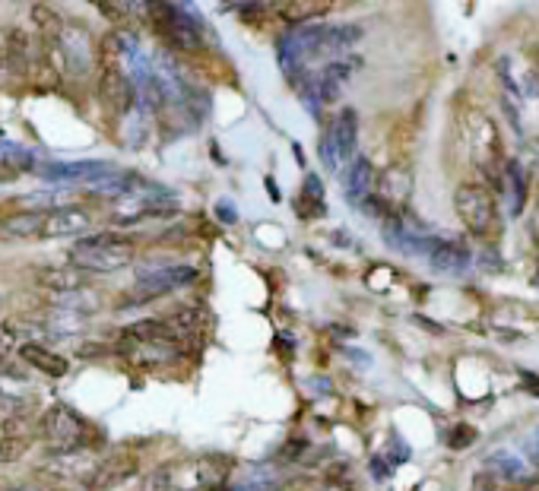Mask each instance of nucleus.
Returning a JSON list of instances; mask_svg holds the SVG:
<instances>
[{
	"mask_svg": "<svg viewBox=\"0 0 539 491\" xmlns=\"http://www.w3.org/2000/svg\"><path fill=\"white\" fill-rule=\"evenodd\" d=\"M536 79H539V70H536Z\"/></svg>",
	"mask_w": 539,
	"mask_h": 491,
	"instance_id": "40",
	"label": "nucleus"
},
{
	"mask_svg": "<svg viewBox=\"0 0 539 491\" xmlns=\"http://www.w3.org/2000/svg\"><path fill=\"white\" fill-rule=\"evenodd\" d=\"M448 440H451V447H454V450H467V447L476 440V431L469 425H457L454 431H451Z\"/></svg>",
	"mask_w": 539,
	"mask_h": 491,
	"instance_id": "31",
	"label": "nucleus"
},
{
	"mask_svg": "<svg viewBox=\"0 0 539 491\" xmlns=\"http://www.w3.org/2000/svg\"><path fill=\"white\" fill-rule=\"evenodd\" d=\"M219 491H232V488H228V485H226V488H219Z\"/></svg>",
	"mask_w": 539,
	"mask_h": 491,
	"instance_id": "39",
	"label": "nucleus"
},
{
	"mask_svg": "<svg viewBox=\"0 0 539 491\" xmlns=\"http://www.w3.org/2000/svg\"><path fill=\"white\" fill-rule=\"evenodd\" d=\"M20 491H29V488H20Z\"/></svg>",
	"mask_w": 539,
	"mask_h": 491,
	"instance_id": "41",
	"label": "nucleus"
},
{
	"mask_svg": "<svg viewBox=\"0 0 539 491\" xmlns=\"http://www.w3.org/2000/svg\"><path fill=\"white\" fill-rule=\"evenodd\" d=\"M505 190H507V207H511V216H520L526 207V175L520 169V162H505Z\"/></svg>",
	"mask_w": 539,
	"mask_h": 491,
	"instance_id": "23",
	"label": "nucleus"
},
{
	"mask_svg": "<svg viewBox=\"0 0 539 491\" xmlns=\"http://www.w3.org/2000/svg\"><path fill=\"white\" fill-rule=\"evenodd\" d=\"M216 213H219L222 222H235V219H238V213H235V207L228 200H222L219 207H216Z\"/></svg>",
	"mask_w": 539,
	"mask_h": 491,
	"instance_id": "33",
	"label": "nucleus"
},
{
	"mask_svg": "<svg viewBox=\"0 0 539 491\" xmlns=\"http://www.w3.org/2000/svg\"><path fill=\"white\" fill-rule=\"evenodd\" d=\"M533 283H536V285H539V270H536V276H533Z\"/></svg>",
	"mask_w": 539,
	"mask_h": 491,
	"instance_id": "38",
	"label": "nucleus"
},
{
	"mask_svg": "<svg viewBox=\"0 0 539 491\" xmlns=\"http://www.w3.org/2000/svg\"><path fill=\"white\" fill-rule=\"evenodd\" d=\"M482 469L492 472V476H498V478H505V482H526V478H530L526 466L520 463L517 457H511V453H492V457H486Z\"/></svg>",
	"mask_w": 539,
	"mask_h": 491,
	"instance_id": "25",
	"label": "nucleus"
},
{
	"mask_svg": "<svg viewBox=\"0 0 539 491\" xmlns=\"http://www.w3.org/2000/svg\"><path fill=\"white\" fill-rule=\"evenodd\" d=\"M469 153H473L476 169L486 171L488 178V188L501 181L505 175V155H501V140H498V130L488 117H476L473 130H469Z\"/></svg>",
	"mask_w": 539,
	"mask_h": 491,
	"instance_id": "9",
	"label": "nucleus"
},
{
	"mask_svg": "<svg viewBox=\"0 0 539 491\" xmlns=\"http://www.w3.org/2000/svg\"><path fill=\"white\" fill-rule=\"evenodd\" d=\"M35 283L51 295H73L86 285V273H79L77 266H42L35 270Z\"/></svg>",
	"mask_w": 539,
	"mask_h": 491,
	"instance_id": "15",
	"label": "nucleus"
},
{
	"mask_svg": "<svg viewBox=\"0 0 539 491\" xmlns=\"http://www.w3.org/2000/svg\"><path fill=\"white\" fill-rule=\"evenodd\" d=\"M117 349L130 358L150 356V362H165L181 352V339L169 327V320H140L124 327L117 337Z\"/></svg>",
	"mask_w": 539,
	"mask_h": 491,
	"instance_id": "2",
	"label": "nucleus"
},
{
	"mask_svg": "<svg viewBox=\"0 0 539 491\" xmlns=\"http://www.w3.org/2000/svg\"><path fill=\"white\" fill-rule=\"evenodd\" d=\"M0 70H4V45H0Z\"/></svg>",
	"mask_w": 539,
	"mask_h": 491,
	"instance_id": "37",
	"label": "nucleus"
},
{
	"mask_svg": "<svg viewBox=\"0 0 539 491\" xmlns=\"http://www.w3.org/2000/svg\"><path fill=\"white\" fill-rule=\"evenodd\" d=\"M469 260H473V254H469V247L463 245V241H438V245H432V251H429L432 270L444 273V276L463 273L469 266Z\"/></svg>",
	"mask_w": 539,
	"mask_h": 491,
	"instance_id": "14",
	"label": "nucleus"
},
{
	"mask_svg": "<svg viewBox=\"0 0 539 491\" xmlns=\"http://www.w3.org/2000/svg\"><path fill=\"white\" fill-rule=\"evenodd\" d=\"M14 406H16V403L10 400V396L4 394V390H0V415H10V412H14Z\"/></svg>",
	"mask_w": 539,
	"mask_h": 491,
	"instance_id": "34",
	"label": "nucleus"
},
{
	"mask_svg": "<svg viewBox=\"0 0 539 491\" xmlns=\"http://www.w3.org/2000/svg\"><path fill=\"white\" fill-rule=\"evenodd\" d=\"M228 476H232V459L219 453H203L184 463H172L175 491H219L228 485Z\"/></svg>",
	"mask_w": 539,
	"mask_h": 491,
	"instance_id": "4",
	"label": "nucleus"
},
{
	"mask_svg": "<svg viewBox=\"0 0 539 491\" xmlns=\"http://www.w3.org/2000/svg\"><path fill=\"white\" fill-rule=\"evenodd\" d=\"M302 200H308V219H318L324 216V188H321L318 175L305 178V190H302Z\"/></svg>",
	"mask_w": 539,
	"mask_h": 491,
	"instance_id": "28",
	"label": "nucleus"
},
{
	"mask_svg": "<svg viewBox=\"0 0 539 491\" xmlns=\"http://www.w3.org/2000/svg\"><path fill=\"white\" fill-rule=\"evenodd\" d=\"M137 469H140V459L134 457V453L117 450L92 466V472L83 478V488L86 491H111V488H117V485L127 482V478L137 476Z\"/></svg>",
	"mask_w": 539,
	"mask_h": 491,
	"instance_id": "11",
	"label": "nucleus"
},
{
	"mask_svg": "<svg viewBox=\"0 0 539 491\" xmlns=\"http://www.w3.org/2000/svg\"><path fill=\"white\" fill-rule=\"evenodd\" d=\"M375 181H377L375 165H371L368 159H362V155L352 159L349 175H346V194H349V200L362 203V200H368V197H375Z\"/></svg>",
	"mask_w": 539,
	"mask_h": 491,
	"instance_id": "20",
	"label": "nucleus"
},
{
	"mask_svg": "<svg viewBox=\"0 0 539 491\" xmlns=\"http://www.w3.org/2000/svg\"><path fill=\"white\" fill-rule=\"evenodd\" d=\"M134 241L124 235H89V238L77 241L70 247V266H77L79 273H117L124 266L134 264Z\"/></svg>",
	"mask_w": 539,
	"mask_h": 491,
	"instance_id": "1",
	"label": "nucleus"
},
{
	"mask_svg": "<svg viewBox=\"0 0 539 491\" xmlns=\"http://www.w3.org/2000/svg\"><path fill=\"white\" fill-rule=\"evenodd\" d=\"M137 491H175V482H172V466H159L150 476H144V482L137 485Z\"/></svg>",
	"mask_w": 539,
	"mask_h": 491,
	"instance_id": "29",
	"label": "nucleus"
},
{
	"mask_svg": "<svg viewBox=\"0 0 539 491\" xmlns=\"http://www.w3.org/2000/svg\"><path fill=\"white\" fill-rule=\"evenodd\" d=\"M324 39H327V26H295L293 32H286L280 39V64L286 70H295L299 64H305L308 58H318L324 54Z\"/></svg>",
	"mask_w": 539,
	"mask_h": 491,
	"instance_id": "10",
	"label": "nucleus"
},
{
	"mask_svg": "<svg viewBox=\"0 0 539 491\" xmlns=\"http://www.w3.org/2000/svg\"><path fill=\"white\" fill-rule=\"evenodd\" d=\"M356 140H358V117L352 108H343L330 121L324 140H321V162L330 171H339L356 155Z\"/></svg>",
	"mask_w": 539,
	"mask_h": 491,
	"instance_id": "8",
	"label": "nucleus"
},
{
	"mask_svg": "<svg viewBox=\"0 0 539 491\" xmlns=\"http://www.w3.org/2000/svg\"><path fill=\"white\" fill-rule=\"evenodd\" d=\"M92 466L96 463H92L83 450H64V453H54L45 466H39V472L54 476V478H79V482H83V478L92 472Z\"/></svg>",
	"mask_w": 539,
	"mask_h": 491,
	"instance_id": "17",
	"label": "nucleus"
},
{
	"mask_svg": "<svg viewBox=\"0 0 539 491\" xmlns=\"http://www.w3.org/2000/svg\"><path fill=\"white\" fill-rule=\"evenodd\" d=\"M533 235H539V203H536V216H533Z\"/></svg>",
	"mask_w": 539,
	"mask_h": 491,
	"instance_id": "36",
	"label": "nucleus"
},
{
	"mask_svg": "<svg viewBox=\"0 0 539 491\" xmlns=\"http://www.w3.org/2000/svg\"><path fill=\"white\" fill-rule=\"evenodd\" d=\"M530 453H533V463L539 466V428L533 431V438H530Z\"/></svg>",
	"mask_w": 539,
	"mask_h": 491,
	"instance_id": "35",
	"label": "nucleus"
},
{
	"mask_svg": "<svg viewBox=\"0 0 539 491\" xmlns=\"http://www.w3.org/2000/svg\"><path fill=\"white\" fill-rule=\"evenodd\" d=\"M4 67L16 77H26L33 67V39L26 35V29H7L4 39Z\"/></svg>",
	"mask_w": 539,
	"mask_h": 491,
	"instance_id": "16",
	"label": "nucleus"
},
{
	"mask_svg": "<svg viewBox=\"0 0 539 491\" xmlns=\"http://www.w3.org/2000/svg\"><path fill=\"white\" fill-rule=\"evenodd\" d=\"M232 491H280V472L274 466H251L238 482L228 485Z\"/></svg>",
	"mask_w": 539,
	"mask_h": 491,
	"instance_id": "24",
	"label": "nucleus"
},
{
	"mask_svg": "<svg viewBox=\"0 0 539 491\" xmlns=\"http://www.w3.org/2000/svg\"><path fill=\"white\" fill-rule=\"evenodd\" d=\"M29 16H33V26H35V32H39L42 45L54 48L60 39H64V20H60V14L51 7V4H33Z\"/></svg>",
	"mask_w": 539,
	"mask_h": 491,
	"instance_id": "21",
	"label": "nucleus"
},
{
	"mask_svg": "<svg viewBox=\"0 0 539 491\" xmlns=\"http://www.w3.org/2000/svg\"><path fill=\"white\" fill-rule=\"evenodd\" d=\"M48 213H16V216H4L0 219V241H26V238H42V228H45Z\"/></svg>",
	"mask_w": 539,
	"mask_h": 491,
	"instance_id": "18",
	"label": "nucleus"
},
{
	"mask_svg": "<svg viewBox=\"0 0 539 491\" xmlns=\"http://www.w3.org/2000/svg\"><path fill=\"white\" fill-rule=\"evenodd\" d=\"M33 450V434H0V463H16Z\"/></svg>",
	"mask_w": 539,
	"mask_h": 491,
	"instance_id": "27",
	"label": "nucleus"
},
{
	"mask_svg": "<svg viewBox=\"0 0 539 491\" xmlns=\"http://www.w3.org/2000/svg\"><path fill=\"white\" fill-rule=\"evenodd\" d=\"M39 434L48 440V444L58 447L60 453L79 450L83 440H86V434H89V425H86L83 415H79L73 406H67V403H54V406H48L45 412H42Z\"/></svg>",
	"mask_w": 539,
	"mask_h": 491,
	"instance_id": "6",
	"label": "nucleus"
},
{
	"mask_svg": "<svg viewBox=\"0 0 539 491\" xmlns=\"http://www.w3.org/2000/svg\"><path fill=\"white\" fill-rule=\"evenodd\" d=\"M16 356H20L29 368H39L42 375H48V377H64L67 371H70V362H67L64 356L45 349L42 343H23L20 349H16Z\"/></svg>",
	"mask_w": 539,
	"mask_h": 491,
	"instance_id": "19",
	"label": "nucleus"
},
{
	"mask_svg": "<svg viewBox=\"0 0 539 491\" xmlns=\"http://www.w3.org/2000/svg\"><path fill=\"white\" fill-rule=\"evenodd\" d=\"M96 7L102 10V14L108 16V20H117V23H124V20H127L130 14H134V10H137V4H108V0H98Z\"/></svg>",
	"mask_w": 539,
	"mask_h": 491,
	"instance_id": "30",
	"label": "nucleus"
},
{
	"mask_svg": "<svg viewBox=\"0 0 539 491\" xmlns=\"http://www.w3.org/2000/svg\"><path fill=\"white\" fill-rule=\"evenodd\" d=\"M92 226V216L79 207H60L51 209L42 228V238H67V235H79Z\"/></svg>",
	"mask_w": 539,
	"mask_h": 491,
	"instance_id": "13",
	"label": "nucleus"
},
{
	"mask_svg": "<svg viewBox=\"0 0 539 491\" xmlns=\"http://www.w3.org/2000/svg\"><path fill=\"white\" fill-rule=\"evenodd\" d=\"M356 64H362V60L346 58V60H333V64H327L324 70H321V77H318V96H321V102H330V98L339 96V89H343V83L352 77Z\"/></svg>",
	"mask_w": 539,
	"mask_h": 491,
	"instance_id": "22",
	"label": "nucleus"
},
{
	"mask_svg": "<svg viewBox=\"0 0 539 491\" xmlns=\"http://www.w3.org/2000/svg\"><path fill=\"white\" fill-rule=\"evenodd\" d=\"M150 20L156 32L178 51H200L203 48V26L194 16V10L178 7V4H150Z\"/></svg>",
	"mask_w": 539,
	"mask_h": 491,
	"instance_id": "3",
	"label": "nucleus"
},
{
	"mask_svg": "<svg viewBox=\"0 0 539 491\" xmlns=\"http://www.w3.org/2000/svg\"><path fill=\"white\" fill-rule=\"evenodd\" d=\"M362 39V29L352 26V23H339V26H327V39H324V54H339L346 48H352Z\"/></svg>",
	"mask_w": 539,
	"mask_h": 491,
	"instance_id": "26",
	"label": "nucleus"
},
{
	"mask_svg": "<svg viewBox=\"0 0 539 491\" xmlns=\"http://www.w3.org/2000/svg\"><path fill=\"white\" fill-rule=\"evenodd\" d=\"M197 276L194 266L188 264H165V266H140L137 270V285H134V292L127 295L130 304H140V301H153V298L159 295H169V292L181 289V285H188L191 279Z\"/></svg>",
	"mask_w": 539,
	"mask_h": 491,
	"instance_id": "7",
	"label": "nucleus"
},
{
	"mask_svg": "<svg viewBox=\"0 0 539 491\" xmlns=\"http://www.w3.org/2000/svg\"><path fill=\"white\" fill-rule=\"evenodd\" d=\"M454 209L467 226V232L479 235V238H486L495 228V219H498V207H495V194L488 184H460L454 194Z\"/></svg>",
	"mask_w": 539,
	"mask_h": 491,
	"instance_id": "5",
	"label": "nucleus"
},
{
	"mask_svg": "<svg viewBox=\"0 0 539 491\" xmlns=\"http://www.w3.org/2000/svg\"><path fill=\"white\" fill-rule=\"evenodd\" d=\"M286 20H308V16H314V10H324V7H314V4H286V7H280Z\"/></svg>",
	"mask_w": 539,
	"mask_h": 491,
	"instance_id": "32",
	"label": "nucleus"
},
{
	"mask_svg": "<svg viewBox=\"0 0 539 491\" xmlns=\"http://www.w3.org/2000/svg\"><path fill=\"white\" fill-rule=\"evenodd\" d=\"M98 102L111 115H127L134 105V83L124 77L121 67H98Z\"/></svg>",
	"mask_w": 539,
	"mask_h": 491,
	"instance_id": "12",
	"label": "nucleus"
}]
</instances>
